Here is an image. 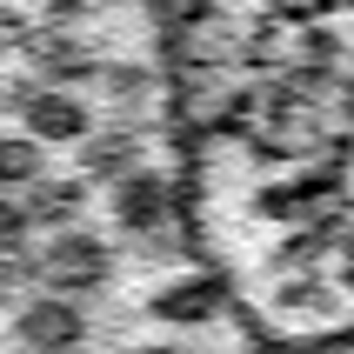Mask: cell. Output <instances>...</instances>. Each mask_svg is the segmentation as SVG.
Returning <instances> with one entry per match:
<instances>
[{
  "instance_id": "cell-9",
  "label": "cell",
  "mask_w": 354,
  "mask_h": 354,
  "mask_svg": "<svg viewBox=\"0 0 354 354\" xmlns=\"http://www.w3.org/2000/svg\"><path fill=\"white\" fill-rule=\"evenodd\" d=\"M47 180V160L27 134H0V194H27Z\"/></svg>"
},
{
  "instance_id": "cell-6",
  "label": "cell",
  "mask_w": 354,
  "mask_h": 354,
  "mask_svg": "<svg viewBox=\"0 0 354 354\" xmlns=\"http://www.w3.org/2000/svg\"><path fill=\"white\" fill-rule=\"evenodd\" d=\"M80 167H87V180H107V187H120L127 174H140V140L134 134H94L87 147H80Z\"/></svg>"
},
{
  "instance_id": "cell-3",
  "label": "cell",
  "mask_w": 354,
  "mask_h": 354,
  "mask_svg": "<svg viewBox=\"0 0 354 354\" xmlns=\"http://www.w3.org/2000/svg\"><path fill=\"white\" fill-rule=\"evenodd\" d=\"M80 335H87V315L60 295H40L14 315V341L34 354H80Z\"/></svg>"
},
{
  "instance_id": "cell-8",
  "label": "cell",
  "mask_w": 354,
  "mask_h": 354,
  "mask_svg": "<svg viewBox=\"0 0 354 354\" xmlns=\"http://www.w3.org/2000/svg\"><path fill=\"white\" fill-rule=\"evenodd\" d=\"M80 201H87V180H54V174H47L40 187H27L20 214H27V221H47V227H60V234H67Z\"/></svg>"
},
{
  "instance_id": "cell-5",
  "label": "cell",
  "mask_w": 354,
  "mask_h": 354,
  "mask_svg": "<svg viewBox=\"0 0 354 354\" xmlns=\"http://www.w3.org/2000/svg\"><path fill=\"white\" fill-rule=\"evenodd\" d=\"M34 74H40V87H47V94H74L80 80H94L100 67H94V54H87L80 40L47 34V40H34Z\"/></svg>"
},
{
  "instance_id": "cell-2",
  "label": "cell",
  "mask_w": 354,
  "mask_h": 354,
  "mask_svg": "<svg viewBox=\"0 0 354 354\" xmlns=\"http://www.w3.org/2000/svg\"><path fill=\"white\" fill-rule=\"evenodd\" d=\"M20 127H27L34 147H87V140H94L87 100L80 94H47V87L20 94Z\"/></svg>"
},
{
  "instance_id": "cell-4",
  "label": "cell",
  "mask_w": 354,
  "mask_h": 354,
  "mask_svg": "<svg viewBox=\"0 0 354 354\" xmlns=\"http://www.w3.org/2000/svg\"><path fill=\"white\" fill-rule=\"evenodd\" d=\"M167 221H174V187H167L154 167H140V174H127L114 187V227H120V234L154 241Z\"/></svg>"
},
{
  "instance_id": "cell-11",
  "label": "cell",
  "mask_w": 354,
  "mask_h": 354,
  "mask_svg": "<svg viewBox=\"0 0 354 354\" xmlns=\"http://www.w3.org/2000/svg\"><path fill=\"white\" fill-rule=\"evenodd\" d=\"M20 234H27V214H20L14 201H0V254H7V248H20Z\"/></svg>"
},
{
  "instance_id": "cell-1",
  "label": "cell",
  "mask_w": 354,
  "mask_h": 354,
  "mask_svg": "<svg viewBox=\"0 0 354 354\" xmlns=\"http://www.w3.org/2000/svg\"><path fill=\"white\" fill-rule=\"evenodd\" d=\"M40 274L54 281V295H60V301H74V295H94V288H107V274H114V254H107V241H100V234H87V227H67V234L47 241Z\"/></svg>"
},
{
  "instance_id": "cell-7",
  "label": "cell",
  "mask_w": 354,
  "mask_h": 354,
  "mask_svg": "<svg viewBox=\"0 0 354 354\" xmlns=\"http://www.w3.org/2000/svg\"><path fill=\"white\" fill-rule=\"evenodd\" d=\"M214 308H221L214 281H174L154 295V321H174V328H201V321H214Z\"/></svg>"
},
{
  "instance_id": "cell-10",
  "label": "cell",
  "mask_w": 354,
  "mask_h": 354,
  "mask_svg": "<svg viewBox=\"0 0 354 354\" xmlns=\"http://www.w3.org/2000/svg\"><path fill=\"white\" fill-rule=\"evenodd\" d=\"M100 87H107V94H114L120 107H140V100L154 94V80H147V67H127V60H120V67H100Z\"/></svg>"
}]
</instances>
